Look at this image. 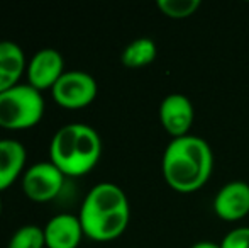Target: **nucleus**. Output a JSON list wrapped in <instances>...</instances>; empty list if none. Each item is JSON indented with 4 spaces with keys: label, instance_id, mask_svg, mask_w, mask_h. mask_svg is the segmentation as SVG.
<instances>
[{
    "label": "nucleus",
    "instance_id": "1",
    "mask_svg": "<svg viewBox=\"0 0 249 248\" xmlns=\"http://www.w3.org/2000/svg\"><path fill=\"white\" fill-rule=\"evenodd\" d=\"M164 182L180 194L200 191L213 170V153L203 138L187 134L173 138L164 148L161 160Z\"/></svg>",
    "mask_w": 249,
    "mask_h": 248
},
{
    "label": "nucleus",
    "instance_id": "2",
    "mask_svg": "<svg viewBox=\"0 0 249 248\" xmlns=\"http://www.w3.org/2000/svg\"><path fill=\"white\" fill-rule=\"evenodd\" d=\"M80 223L85 236L95 242H110L125 231L131 208L125 192L112 182L90 189L80 209Z\"/></svg>",
    "mask_w": 249,
    "mask_h": 248
},
{
    "label": "nucleus",
    "instance_id": "3",
    "mask_svg": "<svg viewBox=\"0 0 249 248\" xmlns=\"http://www.w3.org/2000/svg\"><path fill=\"white\" fill-rule=\"evenodd\" d=\"M102 153L100 136L92 126L71 123L54 133L50 145L51 163L65 175L80 177L97 165Z\"/></svg>",
    "mask_w": 249,
    "mask_h": 248
},
{
    "label": "nucleus",
    "instance_id": "4",
    "mask_svg": "<svg viewBox=\"0 0 249 248\" xmlns=\"http://www.w3.org/2000/svg\"><path fill=\"white\" fill-rule=\"evenodd\" d=\"M44 114V99L29 83L0 92V128L29 129L39 124Z\"/></svg>",
    "mask_w": 249,
    "mask_h": 248
},
{
    "label": "nucleus",
    "instance_id": "5",
    "mask_svg": "<svg viewBox=\"0 0 249 248\" xmlns=\"http://www.w3.org/2000/svg\"><path fill=\"white\" fill-rule=\"evenodd\" d=\"M51 92L53 99L65 109H82L95 100L99 87L90 73L71 70L63 73Z\"/></svg>",
    "mask_w": 249,
    "mask_h": 248
},
{
    "label": "nucleus",
    "instance_id": "6",
    "mask_svg": "<svg viewBox=\"0 0 249 248\" xmlns=\"http://www.w3.org/2000/svg\"><path fill=\"white\" fill-rule=\"evenodd\" d=\"M65 173L51 162H39L31 165L24 172L22 189L29 199L36 202H46L61 192Z\"/></svg>",
    "mask_w": 249,
    "mask_h": 248
},
{
    "label": "nucleus",
    "instance_id": "7",
    "mask_svg": "<svg viewBox=\"0 0 249 248\" xmlns=\"http://www.w3.org/2000/svg\"><path fill=\"white\" fill-rule=\"evenodd\" d=\"M195 119V107L183 94H170L160 106V123L163 129L173 138L190 134Z\"/></svg>",
    "mask_w": 249,
    "mask_h": 248
},
{
    "label": "nucleus",
    "instance_id": "8",
    "mask_svg": "<svg viewBox=\"0 0 249 248\" xmlns=\"http://www.w3.org/2000/svg\"><path fill=\"white\" fill-rule=\"evenodd\" d=\"M213 212L224 221H241L249 214V184L232 180L219 189L213 197Z\"/></svg>",
    "mask_w": 249,
    "mask_h": 248
},
{
    "label": "nucleus",
    "instance_id": "9",
    "mask_svg": "<svg viewBox=\"0 0 249 248\" xmlns=\"http://www.w3.org/2000/svg\"><path fill=\"white\" fill-rule=\"evenodd\" d=\"M65 73V60L61 53L53 48H44L34 53L27 65V80L36 90L53 89Z\"/></svg>",
    "mask_w": 249,
    "mask_h": 248
},
{
    "label": "nucleus",
    "instance_id": "10",
    "mask_svg": "<svg viewBox=\"0 0 249 248\" xmlns=\"http://www.w3.org/2000/svg\"><path fill=\"white\" fill-rule=\"evenodd\" d=\"M85 236L80 218L75 214H56L44 226L48 248H76Z\"/></svg>",
    "mask_w": 249,
    "mask_h": 248
},
{
    "label": "nucleus",
    "instance_id": "11",
    "mask_svg": "<svg viewBox=\"0 0 249 248\" xmlns=\"http://www.w3.org/2000/svg\"><path fill=\"white\" fill-rule=\"evenodd\" d=\"M27 153L16 139H0V191L10 187L22 173Z\"/></svg>",
    "mask_w": 249,
    "mask_h": 248
},
{
    "label": "nucleus",
    "instance_id": "12",
    "mask_svg": "<svg viewBox=\"0 0 249 248\" xmlns=\"http://www.w3.org/2000/svg\"><path fill=\"white\" fill-rule=\"evenodd\" d=\"M26 68L24 51L14 41H0V92L17 85Z\"/></svg>",
    "mask_w": 249,
    "mask_h": 248
},
{
    "label": "nucleus",
    "instance_id": "13",
    "mask_svg": "<svg viewBox=\"0 0 249 248\" xmlns=\"http://www.w3.org/2000/svg\"><path fill=\"white\" fill-rule=\"evenodd\" d=\"M156 53V43L151 38H138L124 48L121 61L127 68H142L154 61Z\"/></svg>",
    "mask_w": 249,
    "mask_h": 248
},
{
    "label": "nucleus",
    "instance_id": "14",
    "mask_svg": "<svg viewBox=\"0 0 249 248\" xmlns=\"http://www.w3.org/2000/svg\"><path fill=\"white\" fill-rule=\"evenodd\" d=\"M46 240H44V228L34 225L20 226L9 240L7 248H44Z\"/></svg>",
    "mask_w": 249,
    "mask_h": 248
},
{
    "label": "nucleus",
    "instance_id": "15",
    "mask_svg": "<svg viewBox=\"0 0 249 248\" xmlns=\"http://www.w3.org/2000/svg\"><path fill=\"white\" fill-rule=\"evenodd\" d=\"M158 9L170 19H187L197 14L202 2L200 0H158Z\"/></svg>",
    "mask_w": 249,
    "mask_h": 248
},
{
    "label": "nucleus",
    "instance_id": "16",
    "mask_svg": "<svg viewBox=\"0 0 249 248\" xmlns=\"http://www.w3.org/2000/svg\"><path fill=\"white\" fill-rule=\"evenodd\" d=\"M220 248H249V226H241L229 231L220 242Z\"/></svg>",
    "mask_w": 249,
    "mask_h": 248
},
{
    "label": "nucleus",
    "instance_id": "17",
    "mask_svg": "<svg viewBox=\"0 0 249 248\" xmlns=\"http://www.w3.org/2000/svg\"><path fill=\"white\" fill-rule=\"evenodd\" d=\"M190 248H220V243L215 242H209V240H203V242H197L194 243Z\"/></svg>",
    "mask_w": 249,
    "mask_h": 248
},
{
    "label": "nucleus",
    "instance_id": "18",
    "mask_svg": "<svg viewBox=\"0 0 249 248\" xmlns=\"http://www.w3.org/2000/svg\"><path fill=\"white\" fill-rule=\"evenodd\" d=\"M0 212H2V199H0Z\"/></svg>",
    "mask_w": 249,
    "mask_h": 248
}]
</instances>
